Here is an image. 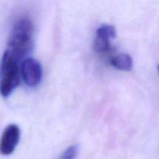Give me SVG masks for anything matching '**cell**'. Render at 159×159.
Segmentation results:
<instances>
[{
	"label": "cell",
	"instance_id": "1",
	"mask_svg": "<svg viewBox=\"0 0 159 159\" xmlns=\"http://www.w3.org/2000/svg\"><path fill=\"white\" fill-rule=\"evenodd\" d=\"M34 27L31 20L22 18L14 24L8 41L6 51L20 62L29 54L34 47Z\"/></svg>",
	"mask_w": 159,
	"mask_h": 159
},
{
	"label": "cell",
	"instance_id": "2",
	"mask_svg": "<svg viewBox=\"0 0 159 159\" xmlns=\"http://www.w3.org/2000/svg\"><path fill=\"white\" fill-rule=\"evenodd\" d=\"M20 62L5 51L0 66V94L8 97L20 84Z\"/></svg>",
	"mask_w": 159,
	"mask_h": 159
},
{
	"label": "cell",
	"instance_id": "3",
	"mask_svg": "<svg viewBox=\"0 0 159 159\" xmlns=\"http://www.w3.org/2000/svg\"><path fill=\"white\" fill-rule=\"evenodd\" d=\"M20 75L28 86H37L41 81L43 75L41 65L33 57H26L21 63Z\"/></svg>",
	"mask_w": 159,
	"mask_h": 159
},
{
	"label": "cell",
	"instance_id": "4",
	"mask_svg": "<svg viewBox=\"0 0 159 159\" xmlns=\"http://www.w3.org/2000/svg\"><path fill=\"white\" fill-rule=\"evenodd\" d=\"M20 138V127L16 124H9L3 130L0 139V154L9 155L15 151Z\"/></svg>",
	"mask_w": 159,
	"mask_h": 159
},
{
	"label": "cell",
	"instance_id": "5",
	"mask_svg": "<svg viewBox=\"0 0 159 159\" xmlns=\"http://www.w3.org/2000/svg\"><path fill=\"white\" fill-rule=\"evenodd\" d=\"M110 64L116 69L129 71L133 68V59L127 54H117L112 57Z\"/></svg>",
	"mask_w": 159,
	"mask_h": 159
},
{
	"label": "cell",
	"instance_id": "6",
	"mask_svg": "<svg viewBox=\"0 0 159 159\" xmlns=\"http://www.w3.org/2000/svg\"><path fill=\"white\" fill-rule=\"evenodd\" d=\"M111 39L105 36L96 34V38L93 43V49L99 54H105L111 50Z\"/></svg>",
	"mask_w": 159,
	"mask_h": 159
},
{
	"label": "cell",
	"instance_id": "7",
	"mask_svg": "<svg viewBox=\"0 0 159 159\" xmlns=\"http://www.w3.org/2000/svg\"><path fill=\"white\" fill-rule=\"evenodd\" d=\"M96 34L105 36L110 39L115 38L116 36V29L112 25H102V26H99L96 30Z\"/></svg>",
	"mask_w": 159,
	"mask_h": 159
},
{
	"label": "cell",
	"instance_id": "8",
	"mask_svg": "<svg viewBox=\"0 0 159 159\" xmlns=\"http://www.w3.org/2000/svg\"><path fill=\"white\" fill-rule=\"evenodd\" d=\"M79 147L78 144H73L68 147L66 150L64 152L60 159H75L76 158L79 152Z\"/></svg>",
	"mask_w": 159,
	"mask_h": 159
},
{
	"label": "cell",
	"instance_id": "9",
	"mask_svg": "<svg viewBox=\"0 0 159 159\" xmlns=\"http://www.w3.org/2000/svg\"><path fill=\"white\" fill-rule=\"evenodd\" d=\"M157 68H158V73H159V65H158V67H157Z\"/></svg>",
	"mask_w": 159,
	"mask_h": 159
}]
</instances>
